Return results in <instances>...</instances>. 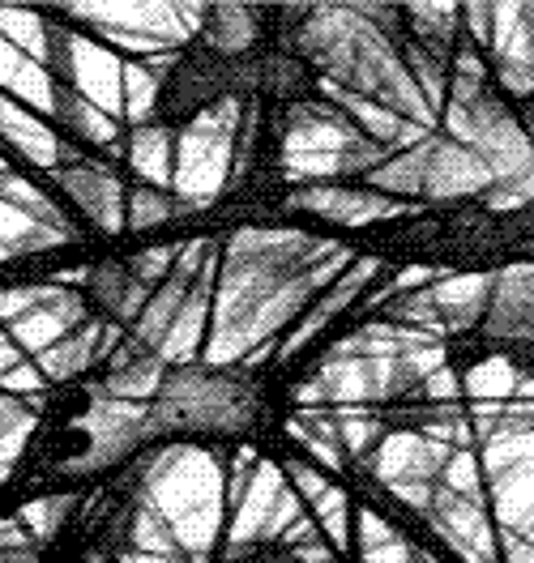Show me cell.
<instances>
[{"instance_id":"obj_48","label":"cell","mask_w":534,"mask_h":563,"mask_svg":"<svg viewBox=\"0 0 534 563\" xmlns=\"http://www.w3.org/2000/svg\"><path fill=\"white\" fill-rule=\"evenodd\" d=\"M500 547H504V563H534V542L517 533H500Z\"/></svg>"},{"instance_id":"obj_55","label":"cell","mask_w":534,"mask_h":563,"mask_svg":"<svg viewBox=\"0 0 534 563\" xmlns=\"http://www.w3.org/2000/svg\"><path fill=\"white\" fill-rule=\"evenodd\" d=\"M4 172H9V163H4V158H0V176H4Z\"/></svg>"},{"instance_id":"obj_9","label":"cell","mask_w":534,"mask_h":563,"mask_svg":"<svg viewBox=\"0 0 534 563\" xmlns=\"http://www.w3.org/2000/svg\"><path fill=\"white\" fill-rule=\"evenodd\" d=\"M52 77H61L65 90L95 103L111 120L124 115V60L90 35L65 31L61 22H52Z\"/></svg>"},{"instance_id":"obj_22","label":"cell","mask_w":534,"mask_h":563,"mask_svg":"<svg viewBox=\"0 0 534 563\" xmlns=\"http://www.w3.org/2000/svg\"><path fill=\"white\" fill-rule=\"evenodd\" d=\"M167 380V363L154 351H145L142 342H124L111 351V376L99 393L116 397V401H133V406H145L159 397V388Z\"/></svg>"},{"instance_id":"obj_32","label":"cell","mask_w":534,"mask_h":563,"mask_svg":"<svg viewBox=\"0 0 534 563\" xmlns=\"http://www.w3.org/2000/svg\"><path fill=\"white\" fill-rule=\"evenodd\" d=\"M206 35L227 56L249 52L252 38H257V9H249V4H214L210 18H206Z\"/></svg>"},{"instance_id":"obj_8","label":"cell","mask_w":534,"mask_h":563,"mask_svg":"<svg viewBox=\"0 0 534 563\" xmlns=\"http://www.w3.org/2000/svg\"><path fill=\"white\" fill-rule=\"evenodd\" d=\"M492 286H497V274H445V278H436L415 295L393 299L385 320L445 342L449 333H462V329L488 317Z\"/></svg>"},{"instance_id":"obj_21","label":"cell","mask_w":534,"mask_h":563,"mask_svg":"<svg viewBox=\"0 0 534 563\" xmlns=\"http://www.w3.org/2000/svg\"><path fill=\"white\" fill-rule=\"evenodd\" d=\"M210 317H214V265L188 286L176 324H172L167 342L159 346V358H163V363H176V367H193V358L206 351Z\"/></svg>"},{"instance_id":"obj_18","label":"cell","mask_w":534,"mask_h":563,"mask_svg":"<svg viewBox=\"0 0 534 563\" xmlns=\"http://www.w3.org/2000/svg\"><path fill=\"white\" fill-rule=\"evenodd\" d=\"M0 141L13 145L26 163L43 167L47 176L61 172V167H69V163H77V154L56 137V129H52L43 115H35L31 107L13 103L9 95H0Z\"/></svg>"},{"instance_id":"obj_43","label":"cell","mask_w":534,"mask_h":563,"mask_svg":"<svg viewBox=\"0 0 534 563\" xmlns=\"http://www.w3.org/2000/svg\"><path fill=\"white\" fill-rule=\"evenodd\" d=\"M283 474H286V483H291V492L299 495L304 504H317L320 495L329 492V478H325L320 470H313V465H304V461H295V465H286Z\"/></svg>"},{"instance_id":"obj_16","label":"cell","mask_w":534,"mask_h":563,"mask_svg":"<svg viewBox=\"0 0 534 563\" xmlns=\"http://www.w3.org/2000/svg\"><path fill=\"white\" fill-rule=\"evenodd\" d=\"M291 210H308L329 222H342V227H372V222H385V218H402L411 213L406 201H393L381 197L372 188H342V184H308L291 197Z\"/></svg>"},{"instance_id":"obj_49","label":"cell","mask_w":534,"mask_h":563,"mask_svg":"<svg viewBox=\"0 0 534 563\" xmlns=\"http://www.w3.org/2000/svg\"><path fill=\"white\" fill-rule=\"evenodd\" d=\"M22 367V346L9 338V333H0V380L9 376V372H18Z\"/></svg>"},{"instance_id":"obj_10","label":"cell","mask_w":534,"mask_h":563,"mask_svg":"<svg viewBox=\"0 0 534 563\" xmlns=\"http://www.w3.org/2000/svg\"><path fill=\"white\" fill-rule=\"evenodd\" d=\"M299 517H304V499L291 492L283 470H279L274 461H257V470H252L240 504L231 508L227 547H231V551H249V547H261V542H274V538H283Z\"/></svg>"},{"instance_id":"obj_2","label":"cell","mask_w":534,"mask_h":563,"mask_svg":"<svg viewBox=\"0 0 534 563\" xmlns=\"http://www.w3.org/2000/svg\"><path fill=\"white\" fill-rule=\"evenodd\" d=\"M142 504L172 529L184 560L206 563L218 542L227 504L222 465L206 449H167L145 465Z\"/></svg>"},{"instance_id":"obj_27","label":"cell","mask_w":534,"mask_h":563,"mask_svg":"<svg viewBox=\"0 0 534 563\" xmlns=\"http://www.w3.org/2000/svg\"><path fill=\"white\" fill-rule=\"evenodd\" d=\"M90 286H95V295H99V303H103L107 312L116 320H129V324L142 317L145 299H150V286H142L124 265L95 269V274H90Z\"/></svg>"},{"instance_id":"obj_35","label":"cell","mask_w":534,"mask_h":563,"mask_svg":"<svg viewBox=\"0 0 534 563\" xmlns=\"http://www.w3.org/2000/svg\"><path fill=\"white\" fill-rule=\"evenodd\" d=\"M313 521L317 529L325 533V542H329V551L334 555H342L347 547H351V529H356V517H351V499L342 487H329V492L320 495L317 504H313Z\"/></svg>"},{"instance_id":"obj_33","label":"cell","mask_w":534,"mask_h":563,"mask_svg":"<svg viewBox=\"0 0 534 563\" xmlns=\"http://www.w3.org/2000/svg\"><path fill=\"white\" fill-rule=\"evenodd\" d=\"M402 60H406V69H411V77H415L424 103L432 107V115H440L445 103H449V69H445L440 52H432V47H424V43H415V47L402 52Z\"/></svg>"},{"instance_id":"obj_11","label":"cell","mask_w":534,"mask_h":563,"mask_svg":"<svg viewBox=\"0 0 534 563\" xmlns=\"http://www.w3.org/2000/svg\"><path fill=\"white\" fill-rule=\"evenodd\" d=\"M86 431V453L77 461H65V474H95L111 461L129 457L145 435L154 431L150 406H133V401H116L107 393H95L90 410L77 419Z\"/></svg>"},{"instance_id":"obj_30","label":"cell","mask_w":534,"mask_h":563,"mask_svg":"<svg viewBox=\"0 0 534 563\" xmlns=\"http://www.w3.org/2000/svg\"><path fill=\"white\" fill-rule=\"evenodd\" d=\"M35 427H39L35 406H22V397L0 393V483L13 474V465L22 457L26 440L35 435Z\"/></svg>"},{"instance_id":"obj_19","label":"cell","mask_w":534,"mask_h":563,"mask_svg":"<svg viewBox=\"0 0 534 563\" xmlns=\"http://www.w3.org/2000/svg\"><path fill=\"white\" fill-rule=\"evenodd\" d=\"M377 274H381V261H372V256H356V261L347 265V274L334 282V286L320 295L317 303L304 312V320H299V324H295V329L283 338V354L304 351V346L317 338L329 320H338L347 308H351V303H356L359 295H363V286L377 278Z\"/></svg>"},{"instance_id":"obj_14","label":"cell","mask_w":534,"mask_h":563,"mask_svg":"<svg viewBox=\"0 0 534 563\" xmlns=\"http://www.w3.org/2000/svg\"><path fill=\"white\" fill-rule=\"evenodd\" d=\"M454 453L458 449H449L440 440H427L424 431H393L372 449L368 470L385 487H393V483H440Z\"/></svg>"},{"instance_id":"obj_1","label":"cell","mask_w":534,"mask_h":563,"mask_svg":"<svg viewBox=\"0 0 534 563\" xmlns=\"http://www.w3.org/2000/svg\"><path fill=\"white\" fill-rule=\"evenodd\" d=\"M299 47L325 69V81H334L351 95H363V99H377L390 111H397L402 120L432 133L436 115L424 103L397 43L385 31H377L359 4L308 9V18L299 22Z\"/></svg>"},{"instance_id":"obj_3","label":"cell","mask_w":534,"mask_h":563,"mask_svg":"<svg viewBox=\"0 0 534 563\" xmlns=\"http://www.w3.org/2000/svg\"><path fill=\"white\" fill-rule=\"evenodd\" d=\"M393 154L385 145L368 141L356 124L329 103H299L291 111L283 137V167L291 179H334L377 172Z\"/></svg>"},{"instance_id":"obj_15","label":"cell","mask_w":534,"mask_h":563,"mask_svg":"<svg viewBox=\"0 0 534 563\" xmlns=\"http://www.w3.org/2000/svg\"><path fill=\"white\" fill-rule=\"evenodd\" d=\"M419 158H424L427 201H454V197L492 192V184H497L475 150H466V145H458V141H449V137L419 141Z\"/></svg>"},{"instance_id":"obj_25","label":"cell","mask_w":534,"mask_h":563,"mask_svg":"<svg viewBox=\"0 0 534 563\" xmlns=\"http://www.w3.org/2000/svg\"><path fill=\"white\" fill-rule=\"evenodd\" d=\"M188 286H193V282L179 278V274H172V278L163 282V286H154V290H150L142 317L133 320V342H142L145 351L159 354V346L167 342V333H172V324H176L179 308H184V295H188Z\"/></svg>"},{"instance_id":"obj_26","label":"cell","mask_w":534,"mask_h":563,"mask_svg":"<svg viewBox=\"0 0 534 563\" xmlns=\"http://www.w3.org/2000/svg\"><path fill=\"white\" fill-rule=\"evenodd\" d=\"M286 435L308 453V457H317V465L325 470H342V440H338V422H334V410H304V415H295V419L286 422Z\"/></svg>"},{"instance_id":"obj_37","label":"cell","mask_w":534,"mask_h":563,"mask_svg":"<svg viewBox=\"0 0 534 563\" xmlns=\"http://www.w3.org/2000/svg\"><path fill=\"white\" fill-rule=\"evenodd\" d=\"M334 422H338V440H342V453L347 457H372V444H381V419L368 415L363 406H342L334 410Z\"/></svg>"},{"instance_id":"obj_7","label":"cell","mask_w":534,"mask_h":563,"mask_svg":"<svg viewBox=\"0 0 534 563\" xmlns=\"http://www.w3.org/2000/svg\"><path fill=\"white\" fill-rule=\"evenodd\" d=\"M419 385L406 367V351L381 354V358H329L317 367V376H308L295 388V401L304 410H329V406H372V401H390L411 393Z\"/></svg>"},{"instance_id":"obj_53","label":"cell","mask_w":534,"mask_h":563,"mask_svg":"<svg viewBox=\"0 0 534 563\" xmlns=\"http://www.w3.org/2000/svg\"><path fill=\"white\" fill-rule=\"evenodd\" d=\"M86 563H103V555H86Z\"/></svg>"},{"instance_id":"obj_51","label":"cell","mask_w":534,"mask_h":563,"mask_svg":"<svg viewBox=\"0 0 534 563\" xmlns=\"http://www.w3.org/2000/svg\"><path fill=\"white\" fill-rule=\"evenodd\" d=\"M120 563H184V560H159V555H138V551H124Z\"/></svg>"},{"instance_id":"obj_20","label":"cell","mask_w":534,"mask_h":563,"mask_svg":"<svg viewBox=\"0 0 534 563\" xmlns=\"http://www.w3.org/2000/svg\"><path fill=\"white\" fill-rule=\"evenodd\" d=\"M61 81L31 60L26 52H18L9 38H0V95H9L13 103L31 107L35 115H56L61 111Z\"/></svg>"},{"instance_id":"obj_6","label":"cell","mask_w":534,"mask_h":563,"mask_svg":"<svg viewBox=\"0 0 534 563\" xmlns=\"http://www.w3.org/2000/svg\"><path fill=\"white\" fill-rule=\"evenodd\" d=\"M154 431L159 427H193V431H244L252 419V393L236 376H218L214 367H176L154 406H150Z\"/></svg>"},{"instance_id":"obj_41","label":"cell","mask_w":534,"mask_h":563,"mask_svg":"<svg viewBox=\"0 0 534 563\" xmlns=\"http://www.w3.org/2000/svg\"><path fill=\"white\" fill-rule=\"evenodd\" d=\"M440 487L488 508V478H483V465H479V453H475V449H458V453L449 457L445 474H440Z\"/></svg>"},{"instance_id":"obj_4","label":"cell","mask_w":534,"mask_h":563,"mask_svg":"<svg viewBox=\"0 0 534 563\" xmlns=\"http://www.w3.org/2000/svg\"><path fill=\"white\" fill-rule=\"evenodd\" d=\"M65 13L86 22L111 47L142 52V60L159 52H179V43H188L210 18L206 4H167V0H95V4H65Z\"/></svg>"},{"instance_id":"obj_29","label":"cell","mask_w":534,"mask_h":563,"mask_svg":"<svg viewBox=\"0 0 534 563\" xmlns=\"http://www.w3.org/2000/svg\"><path fill=\"white\" fill-rule=\"evenodd\" d=\"M517 385H522V372L509 363V358H483L466 372L462 380V397H475L479 406H504L509 397H517Z\"/></svg>"},{"instance_id":"obj_45","label":"cell","mask_w":534,"mask_h":563,"mask_svg":"<svg viewBox=\"0 0 534 563\" xmlns=\"http://www.w3.org/2000/svg\"><path fill=\"white\" fill-rule=\"evenodd\" d=\"M424 397L432 401V410H449V406L462 397V380H458V372H454V367H440L436 376H427Z\"/></svg>"},{"instance_id":"obj_52","label":"cell","mask_w":534,"mask_h":563,"mask_svg":"<svg viewBox=\"0 0 534 563\" xmlns=\"http://www.w3.org/2000/svg\"><path fill=\"white\" fill-rule=\"evenodd\" d=\"M526 18H531V31H534V4H526Z\"/></svg>"},{"instance_id":"obj_42","label":"cell","mask_w":534,"mask_h":563,"mask_svg":"<svg viewBox=\"0 0 534 563\" xmlns=\"http://www.w3.org/2000/svg\"><path fill=\"white\" fill-rule=\"evenodd\" d=\"M179 247L184 244H167V247H145L133 256V265H129V274L142 282V286H163V282L176 274V261H179Z\"/></svg>"},{"instance_id":"obj_28","label":"cell","mask_w":534,"mask_h":563,"mask_svg":"<svg viewBox=\"0 0 534 563\" xmlns=\"http://www.w3.org/2000/svg\"><path fill=\"white\" fill-rule=\"evenodd\" d=\"M0 38H9L18 52H26L52 73V22L35 9H9L0 4Z\"/></svg>"},{"instance_id":"obj_31","label":"cell","mask_w":534,"mask_h":563,"mask_svg":"<svg viewBox=\"0 0 534 563\" xmlns=\"http://www.w3.org/2000/svg\"><path fill=\"white\" fill-rule=\"evenodd\" d=\"M56 120H61L65 129H73L81 141H90V145H107V150L120 145V120H111V115H103L95 103L77 99L73 90H61V111H56Z\"/></svg>"},{"instance_id":"obj_38","label":"cell","mask_w":534,"mask_h":563,"mask_svg":"<svg viewBox=\"0 0 534 563\" xmlns=\"http://www.w3.org/2000/svg\"><path fill=\"white\" fill-rule=\"evenodd\" d=\"M73 512V495H43V499H31L22 512H18V521L26 529V538L43 547L47 538H56V529L69 521Z\"/></svg>"},{"instance_id":"obj_40","label":"cell","mask_w":534,"mask_h":563,"mask_svg":"<svg viewBox=\"0 0 534 563\" xmlns=\"http://www.w3.org/2000/svg\"><path fill=\"white\" fill-rule=\"evenodd\" d=\"M159 77L145 69L142 60H124V120L142 129L150 120V111L159 103Z\"/></svg>"},{"instance_id":"obj_13","label":"cell","mask_w":534,"mask_h":563,"mask_svg":"<svg viewBox=\"0 0 534 563\" xmlns=\"http://www.w3.org/2000/svg\"><path fill=\"white\" fill-rule=\"evenodd\" d=\"M424 521L436 529V538H445L449 551L462 555L466 563H497V526H492V517H488L483 504L436 487L432 512H427Z\"/></svg>"},{"instance_id":"obj_47","label":"cell","mask_w":534,"mask_h":563,"mask_svg":"<svg viewBox=\"0 0 534 563\" xmlns=\"http://www.w3.org/2000/svg\"><path fill=\"white\" fill-rule=\"evenodd\" d=\"M283 542H286V547H295V551H304V547H320V542H325V533L317 529V521L299 517V521L283 533Z\"/></svg>"},{"instance_id":"obj_12","label":"cell","mask_w":534,"mask_h":563,"mask_svg":"<svg viewBox=\"0 0 534 563\" xmlns=\"http://www.w3.org/2000/svg\"><path fill=\"white\" fill-rule=\"evenodd\" d=\"M86 324V303L81 295L52 282V286H39L35 290V303L22 312V317L9 324V338L22 346V354H43L52 351L56 342H65L69 333H77Z\"/></svg>"},{"instance_id":"obj_36","label":"cell","mask_w":534,"mask_h":563,"mask_svg":"<svg viewBox=\"0 0 534 563\" xmlns=\"http://www.w3.org/2000/svg\"><path fill=\"white\" fill-rule=\"evenodd\" d=\"M129 551H138V555H159V560H184V551H179V542L172 538V529L163 526L145 504H138V512H133V526H129Z\"/></svg>"},{"instance_id":"obj_23","label":"cell","mask_w":534,"mask_h":563,"mask_svg":"<svg viewBox=\"0 0 534 563\" xmlns=\"http://www.w3.org/2000/svg\"><path fill=\"white\" fill-rule=\"evenodd\" d=\"M116 342V329L103 324V320H86L77 333H69L65 342H56L52 351H43L35 358V367L43 372V380H73L81 376L95 358H103Z\"/></svg>"},{"instance_id":"obj_34","label":"cell","mask_w":534,"mask_h":563,"mask_svg":"<svg viewBox=\"0 0 534 563\" xmlns=\"http://www.w3.org/2000/svg\"><path fill=\"white\" fill-rule=\"evenodd\" d=\"M406 18H411L424 47L445 52L458 35V26H462V4H406Z\"/></svg>"},{"instance_id":"obj_24","label":"cell","mask_w":534,"mask_h":563,"mask_svg":"<svg viewBox=\"0 0 534 563\" xmlns=\"http://www.w3.org/2000/svg\"><path fill=\"white\" fill-rule=\"evenodd\" d=\"M129 167L142 179L145 188H163L172 192V176H176V133L163 124H142L129 137Z\"/></svg>"},{"instance_id":"obj_17","label":"cell","mask_w":534,"mask_h":563,"mask_svg":"<svg viewBox=\"0 0 534 563\" xmlns=\"http://www.w3.org/2000/svg\"><path fill=\"white\" fill-rule=\"evenodd\" d=\"M52 179L61 184V192H65L99 231H107V235L124 231V184L111 176L103 163L77 158L69 167L52 172Z\"/></svg>"},{"instance_id":"obj_46","label":"cell","mask_w":534,"mask_h":563,"mask_svg":"<svg viewBox=\"0 0 534 563\" xmlns=\"http://www.w3.org/2000/svg\"><path fill=\"white\" fill-rule=\"evenodd\" d=\"M462 26L475 47H488V43H492V4H466Z\"/></svg>"},{"instance_id":"obj_44","label":"cell","mask_w":534,"mask_h":563,"mask_svg":"<svg viewBox=\"0 0 534 563\" xmlns=\"http://www.w3.org/2000/svg\"><path fill=\"white\" fill-rule=\"evenodd\" d=\"M488 201H492V210H517V206L534 201V172L517 179H504V184H492Z\"/></svg>"},{"instance_id":"obj_5","label":"cell","mask_w":534,"mask_h":563,"mask_svg":"<svg viewBox=\"0 0 534 563\" xmlns=\"http://www.w3.org/2000/svg\"><path fill=\"white\" fill-rule=\"evenodd\" d=\"M244 107L236 95L218 99L214 107L197 111L193 124H184L176 137V176L172 192L184 210H201L227 188L231 167H236V133H240V115Z\"/></svg>"},{"instance_id":"obj_50","label":"cell","mask_w":534,"mask_h":563,"mask_svg":"<svg viewBox=\"0 0 534 563\" xmlns=\"http://www.w3.org/2000/svg\"><path fill=\"white\" fill-rule=\"evenodd\" d=\"M0 563H39V547H22V551L0 547Z\"/></svg>"},{"instance_id":"obj_54","label":"cell","mask_w":534,"mask_h":563,"mask_svg":"<svg viewBox=\"0 0 534 563\" xmlns=\"http://www.w3.org/2000/svg\"><path fill=\"white\" fill-rule=\"evenodd\" d=\"M9 256H13V252H9V247H0V261H9Z\"/></svg>"},{"instance_id":"obj_39","label":"cell","mask_w":534,"mask_h":563,"mask_svg":"<svg viewBox=\"0 0 534 563\" xmlns=\"http://www.w3.org/2000/svg\"><path fill=\"white\" fill-rule=\"evenodd\" d=\"M184 210L172 192H163V188H133L129 192V213H124V227L129 231H150V227H163V222H172L176 213Z\"/></svg>"}]
</instances>
